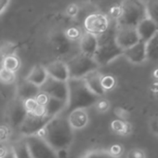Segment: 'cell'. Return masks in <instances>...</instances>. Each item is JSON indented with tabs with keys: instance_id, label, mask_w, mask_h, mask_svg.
Returning <instances> with one entry per match:
<instances>
[{
	"instance_id": "1",
	"label": "cell",
	"mask_w": 158,
	"mask_h": 158,
	"mask_svg": "<svg viewBox=\"0 0 158 158\" xmlns=\"http://www.w3.org/2000/svg\"><path fill=\"white\" fill-rule=\"evenodd\" d=\"M55 152L69 150L73 142L74 130L70 127L67 117L61 114L52 118L37 134Z\"/></svg>"
},
{
	"instance_id": "2",
	"label": "cell",
	"mask_w": 158,
	"mask_h": 158,
	"mask_svg": "<svg viewBox=\"0 0 158 158\" xmlns=\"http://www.w3.org/2000/svg\"><path fill=\"white\" fill-rule=\"evenodd\" d=\"M68 99L64 113H71L74 110H87L94 107L100 99L87 87L83 79L70 78L67 81Z\"/></svg>"
},
{
	"instance_id": "3",
	"label": "cell",
	"mask_w": 158,
	"mask_h": 158,
	"mask_svg": "<svg viewBox=\"0 0 158 158\" xmlns=\"http://www.w3.org/2000/svg\"><path fill=\"white\" fill-rule=\"evenodd\" d=\"M115 30L116 23L114 26L110 25L109 29L105 33L98 36L99 47L93 56V59L100 67L108 65L119 57L123 56L124 50L118 47L114 40Z\"/></svg>"
},
{
	"instance_id": "4",
	"label": "cell",
	"mask_w": 158,
	"mask_h": 158,
	"mask_svg": "<svg viewBox=\"0 0 158 158\" xmlns=\"http://www.w3.org/2000/svg\"><path fill=\"white\" fill-rule=\"evenodd\" d=\"M146 17L144 0H124L120 5V16L115 23L117 26L136 27Z\"/></svg>"
},
{
	"instance_id": "5",
	"label": "cell",
	"mask_w": 158,
	"mask_h": 158,
	"mask_svg": "<svg viewBox=\"0 0 158 158\" xmlns=\"http://www.w3.org/2000/svg\"><path fill=\"white\" fill-rule=\"evenodd\" d=\"M69 76L73 79H83L91 72L99 70L100 66L91 57L86 56L79 52L66 61Z\"/></svg>"
},
{
	"instance_id": "6",
	"label": "cell",
	"mask_w": 158,
	"mask_h": 158,
	"mask_svg": "<svg viewBox=\"0 0 158 158\" xmlns=\"http://www.w3.org/2000/svg\"><path fill=\"white\" fill-rule=\"evenodd\" d=\"M111 25L110 19L107 15L100 12H94L88 15L83 23L84 30L87 33L99 36L105 33Z\"/></svg>"
},
{
	"instance_id": "7",
	"label": "cell",
	"mask_w": 158,
	"mask_h": 158,
	"mask_svg": "<svg viewBox=\"0 0 158 158\" xmlns=\"http://www.w3.org/2000/svg\"><path fill=\"white\" fill-rule=\"evenodd\" d=\"M32 158H57L56 152L39 136L25 137Z\"/></svg>"
},
{
	"instance_id": "8",
	"label": "cell",
	"mask_w": 158,
	"mask_h": 158,
	"mask_svg": "<svg viewBox=\"0 0 158 158\" xmlns=\"http://www.w3.org/2000/svg\"><path fill=\"white\" fill-rule=\"evenodd\" d=\"M51 120L50 118L45 116H34L31 114H27L26 118L23 122V124L18 128L20 134L23 137H30V136H35L37 135L44 127Z\"/></svg>"
},
{
	"instance_id": "9",
	"label": "cell",
	"mask_w": 158,
	"mask_h": 158,
	"mask_svg": "<svg viewBox=\"0 0 158 158\" xmlns=\"http://www.w3.org/2000/svg\"><path fill=\"white\" fill-rule=\"evenodd\" d=\"M114 40L118 47L125 50L139 42V38L136 30V27L117 26L115 30Z\"/></svg>"
},
{
	"instance_id": "10",
	"label": "cell",
	"mask_w": 158,
	"mask_h": 158,
	"mask_svg": "<svg viewBox=\"0 0 158 158\" xmlns=\"http://www.w3.org/2000/svg\"><path fill=\"white\" fill-rule=\"evenodd\" d=\"M40 90L46 93L49 98H53L67 102L68 85L67 82H61L48 77L46 83L40 88Z\"/></svg>"
},
{
	"instance_id": "11",
	"label": "cell",
	"mask_w": 158,
	"mask_h": 158,
	"mask_svg": "<svg viewBox=\"0 0 158 158\" xmlns=\"http://www.w3.org/2000/svg\"><path fill=\"white\" fill-rule=\"evenodd\" d=\"M27 112L23 106V103L19 99H16L9 107L8 119L9 126L11 128H19L27 116Z\"/></svg>"
},
{
	"instance_id": "12",
	"label": "cell",
	"mask_w": 158,
	"mask_h": 158,
	"mask_svg": "<svg viewBox=\"0 0 158 158\" xmlns=\"http://www.w3.org/2000/svg\"><path fill=\"white\" fill-rule=\"evenodd\" d=\"M46 70L48 72V77L54 79V80L61 81V82H67L70 76H69V71L66 64V61L62 60H53L47 65H45Z\"/></svg>"
},
{
	"instance_id": "13",
	"label": "cell",
	"mask_w": 158,
	"mask_h": 158,
	"mask_svg": "<svg viewBox=\"0 0 158 158\" xmlns=\"http://www.w3.org/2000/svg\"><path fill=\"white\" fill-rule=\"evenodd\" d=\"M136 30L140 42L148 43L158 32V23H156L153 20L146 17L142 21H140L136 26Z\"/></svg>"
},
{
	"instance_id": "14",
	"label": "cell",
	"mask_w": 158,
	"mask_h": 158,
	"mask_svg": "<svg viewBox=\"0 0 158 158\" xmlns=\"http://www.w3.org/2000/svg\"><path fill=\"white\" fill-rule=\"evenodd\" d=\"M50 44L55 54L59 57H63L71 52L73 42L65 36L63 32H57L52 35Z\"/></svg>"
},
{
	"instance_id": "15",
	"label": "cell",
	"mask_w": 158,
	"mask_h": 158,
	"mask_svg": "<svg viewBox=\"0 0 158 158\" xmlns=\"http://www.w3.org/2000/svg\"><path fill=\"white\" fill-rule=\"evenodd\" d=\"M123 56L133 64H141L147 60V50L146 44L143 42H139L133 47L125 49Z\"/></svg>"
},
{
	"instance_id": "16",
	"label": "cell",
	"mask_w": 158,
	"mask_h": 158,
	"mask_svg": "<svg viewBox=\"0 0 158 158\" xmlns=\"http://www.w3.org/2000/svg\"><path fill=\"white\" fill-rule=\"evenodd\" d=\"M79 45V50L80 53L93 58L95 52L98 49L99 47V42H98V36L84 32L78 41Z\"/></svg>"
},
{
	"instance_id": "17",
	"label": "cell",
	"mask_w": 158,
	"mask_h": 158,
	"mask_svg": "<svg viewBox=\"0 0 158 158\" xmlns=\"http://www.w3.org/2000/svg\"><path fill=\"white\" fill-rule=\"evenodd\" d=\"M66 117L70 127L74 131L84 129L89 123V116L87 110H74L67 114Z\"/></svg>"
},
{
	"instance_id": "18",
	"label": "cell",
	"mask_w": 158,
	"mask_h": 158,
	"mask_svg": "<svg viewBox=\"0 0 158 158\" xmlns=\"http://www.w3.org/2000/svg\"><path fill=\"white\" fill-rule=\"evenodd\" d=\"M102 75V73H100L99 70H97V71L89 73L83 78V80L86 83L89 89L99 98H102L105 95V91L103 90L102 87V83H101Z\"/></svg>"
},
{
	"instance_id": "19",
	"label": "cell",
	"mask_w": 158,
	"mask_h": 158,
	"mask_svg": "<svg viewBox=\"0 0 158 158\" xmlns=\"http://www.w3.org/2000/svg\"><path fill=\"white\" fill-rule=\"evenodd\" d=\"M48 78V74L45 65L36 64L33 66L32 69L29 71L27 76L25 77V80L37 86L38 88H41L46 83Z\"/></svg>"
},
{
	"instance_id": "20",
	"label": "cell",
	"mask_w": 158,
	"mask_h": 158,
	"mask_svg": "<svg viewBox=\"0 0 158 158\" xmlns=\"http://www.w3.org/2000/svg\"><path fill=\"white\" fill-rule=\"evenodd\" d=\"M40 92V88L26 81L25 79L20 83L17 88V99L23 102L28 99H34Z\"/></svg>"
},
{
	"instance_id": "21",
	"label": "cell",
	"mask_w": 158,
	"mask_h": 158,
	"mask_svg": "<svg viewBox=\"0 0 158 158\" xmlns=\"http://www.w3.org/2000/svg\"><path fill=\"white\" fill-rule=\"evenodd\" d=\"M67 102L53 98H49L48 102L45 106V115L50 119L61 114L65 112Z\"/></svg>"
},
{
	"instance_id": "22",
	"label": "cell",
	"mask_w": 158,
	"mask_h": 158,
	"mask_svg": "<svg viewBox=\"0 0 158 158\" xmlns=\"http://www.w3.org/2000/svg\"><path fill=\"white\" fill-rule=\"evenodd\" d=\"M15 158H32L24 137L17 139L10 147Z\"/></svg>"
},
{
	"instance_id": "23",
	"label": "cell",
	"mask_w": 158,
	"mask_h": 158,
	"mask_svg": "<svg viewBox=\"0 0 158 158\" xmlns=\"http://www.w3.org/2000/svg\"><path fill=\"white\" fill-rule=\"evenodd\" d=\"M110 127L114 133L119 136H127L132 131V126L126 120L114 119L111 122Z\"/></svg>"
},
{
	"instance_id": "24",
	"label": "cell",
	"mask_w": 158,
	"mask_h": 158,
	"mask_svg": "<svg viewBox=\"0 0 158 158\" xmlns=\"http://www.w3.org/2000/svg\"><path fill=\"white\" fill-rule=\"evenodd\" d=\"M23 106L27 112L28 114L34 115V116H45V107L38 104V102L35 101V99H28L23 102Z\"/></svg>"
},
{
	"instance_id": "25",
	"label": "cell",
	"mask_w": 158,
	"mask_h": 158,
	"mask_svg": "<svg viewBox=\"0 0 158 158\" xmlns=\"http://www.w3.org/2000/svg\"><path fill=\"white\" fill-rule=\"evenodd\" d=\"M147 60L158 62V32L157 34L146 43Z\"/></svg>"
},
{
	"instance_id": "26",
	"label": "cell",
	"mask_w": 158,
	"mask_h": 158,
	"mask_svg": "<svg viewBox=\"0 0 158 158\" xmlns=\"http://www.w3.org/2000/svg\"><path fill=\"white\" fill-rule=\"evenodd\" d=\"M21 66H22V61L17 54L8 56L7 58L3 60L2 64H1V67L13 73H17L20 70Z\"/></svg>"
},
{
	"instance_id": "27",
	"label": "cell",
	"mask_w": 158,
	"mask_h": 158,
	"mask_svg": "<svg viewBox=\"0 0 158 158\" xmlns=\"http://www.w3.org/2000/svg\"><path fill=\"white\" fill-rule=\"evenodd\" d=\"M17 45L10 41H4L0 43V67H1L2 61L8 56L16 54Z\"/></svg>"
},
{
	"instance_id": "28",
	"label": "cell",
	"mask_w": 158,
	"mask_h": 158,
	"mask_svg": "<svg viewBox=\"0 0 158 158\" xmlns=\"http://www.w3.org/2000/svg\"><path fill=\"white\" fill-rule=\"evenodd\" d=\"M145 5L147 16L158 23V0H146Z\"/></svg>"
},
{
	"instance_id": "29",
	"label": "cell",
	"mask_w": 158,
	"mask_h": 158,
	"mask_svg": "<svg viewBox=\"0 0 158 158\" xmlns=\"http://www.w3.org/2000/svg\"><path fill=\"white\" fill-rule=\"evenodd\" d=\"M16 73L10 72L3 67H0V83L3 85H11L16 81Z\"/></svg>"
},
{
	"instance_id": "30",
	"label": "cell",
	"mask_w": 158,
	"mask_h": 158,
	"mask_svg": "<svg viewBox=\"0 0 158 158\" xmlns=\"http://www.w3.org/2000/svg\"><path fill=\"white\" fill-rule=\"evenodd\" d=\"M101 83L103 90L106 93L113 90L116 87V78L112 74H102L101 78Z\"/></svg>"
},
{
	"instance_id": "31",
	"label": "cell",
	"mask_w": 158,
	"mask_h": 158,
	"mask_svg": "<svg viewBox=\"0 0 158 158\" xmlns=\"http://www.w3.org/2000/svg\"><path fill=\"white\" fill-rule=\"evenodd\" d=\"M63 33H64L65 36L73 43L74 41H79V39H80V37L83 34V32L77 27H70L67 30H65Z\"/></svg>"
},
{
	"instance_id": "32",
	"label": "cell",
	"mask_w": 158,
	"mask_h": 158,
	"mask_svg": "<svg viewBox=\"0 0 158 158\" xmlns=\"http://www.w3.org/2000/svg\"><path fill=\"white\" fill-rule=\"evenodd\" d=\"M83 158H113L107 150H92L88 152Z\"/></svg>"
},
{
	"instance_id": "33",
	"label": "cell",
	"mask_w": 158,
	"mask_h": 158,
	"mask_svg": "<svg viewBox=\"0 0 158 158\" xmlns=\"http://www.w3.org/2000/svg\"><path fill=\"white\" fill-rule=\"evenodd\" d=\"M94 107H95V109L97 110L98 113H100V114H105V113H107L110 110L111 104H110V102H109L108 100H106L105 98H102H102H100L97 101V102L95 103Z\"/></svg>"
},
{
	"instance_id": "34",
	"label": "cell",
	"mask_w": 158,
	"mask_h": 158,
	"mask_svg": "<svg viewBox=\"0 0 158 158\" xmlns=\"http://www.w3.org/2000/svg\"><path fill=\"white\" fill-rule=\"evenodd\" d=\"M107 151L113 158H120L124 152V147L121 144L115 143L111 145Z\"/></svg>"
},
{
	"instance_id": "35",
	"label": "cell",
	"mask_w": 158,
	"mask_h": 158,
	"mask_svg": "<svg viewBox=\"0 0 158 158\" xmlns=\"http://www.w3.org/2000/svg\"><path fill=\"white\" fill-rule=\"evenodd\" d=\"M11 134V127L8 125H0V143L9 140Z\"/></svg>"
},
{
	"instance_id": "36",
	"label": "cell",
	"mask_w": 158,
	"mask_h": 158,
	"mask_svg": "<svg viewBox=\"0 0 158 158\" xmlns=\"http://www.w3.org/2000/svg\"><path fill=\"white\" fill-rule=\"evenodd\" d=\"M127 158H146V153L140 148H132L127 152Z\"/></svg>"
},
{
	"instance_id": "37",
	"label": "cell",
	"mask_w": 158,
	"mask_h": 158,
	"mask_svg": "<svg viewBox=\"0 0 158 158\" xmlns=\"http://www.w3.org/2000/svg\"><path fill=\"white\" fill-rule=\"evenodd\" d=\"M149 127H150V130H151L152 134L158 138V115L152 117L150 120Z\"/></svg>"
},
{
	"instance_id": "38",
	"label": "cell",
	"mask_w": 158,
	"mask_h": 158,
	"mask_svg": "<svg viewBox=\"0 0 158 158\" xmlns=\"http://www.w3.org/2000/svg\"><path fill=\"white\" fill-rule=\"evenodd\" d=\"M35 101L38 102V104H40V105H42V106H46L47 105V103L48 102V100H49V97L46 94V93H44V92H42L41 90H40V92L36 95V97L35 98Z\"/></svg>"
},
{
	"instance_id": "39",
	"label": "cell",
	"mask_w": 158,
	"mask_h": 158,
	"mask_svg": "<svg viewBox=\"0 0 158 158\" xmlns=\"http://www.w3.org/2000/svg\"><path fill=\"white\" fill-rule=\"evenodd\" d=\"M78 7L74 4H71L70 6H68V8L66 9V14L69 17H75L78 13Z\"/></svg>"
},
{
	"instance_id": "40",
	"label": "cell",
	"mask_w": 158,
	"mask_h": 158,
	"mask_svg": "<svg viewBox=\"0 0 158 158\" xmlns=\"http://www.w3.org/2000/svg\"><path fill=\"white\" fill-rule=\"evenodd\" d=\"M10 1L11 0H0V17L7 10V9L10 4Z\"/></svg>"
},
{
	"instance_id": "41",
	"label": "cell",
	"mask_w": 158,
	"mask_h": 158,
	"mask_svg": "<svg viewBox=\"0 0 158 158\" xmlns=\"http://www.w3.org/2000/svg\"><path fill=\"white\" fill-rule=\"evenodd\" d=\"M115 114L117 115V119H121V120H126V121H127V112L124 110V109H122V108H117V109H115Z\"/></svg>"
},
{
	"instance_id": "42",
	"label": "cell",
	"mask_w": 158,
	"mask_h": 158,
	"mask_svg": "<svg viewBox=\"0 0 158 158\" xmlns=\"http://www.w3.org/2000/svg\"><path fill=\"white\" fill-rule=\"evenodd\" d=\"M57 158H69V150H60L56 152Z\"/></svg>"
},
{
	"instance_id": "43",
	"label": "cell",
	"mask_w": 158,
	"mask_h": 158,
	"mask_svg": "<svg viewBox=\"0 0 158 158\" xmlns=\"http://www.w3.org/2000/svg\"><path fill=\"white\" fill-rule=\"evenodd\" d=\"M0 158H2V157H1V156H0Z\"/></svg>"
},
{
	"instance_id": "44",
	"label": "cell",
	"mask_w": 158,
	"mask_h": 158,
	"mask_svg": "<svg viewBox=\"0 0 158 158\" xmlns=\"http://www.w3.org/2000/svg\"><path fill=\"white\" fill-rule=\"evenodd\" d=\"M144 1H146V0H144Z\"/></svg>"
}]
</instances>
